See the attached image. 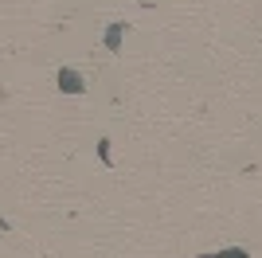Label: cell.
Segmentation results:
<instances>
[{
    "label": "cell",
    "instance_id": "1",
    "mask_svg": "<svg viewBox=\"0 0 262 258\" xmlns=\"http://www.w3.org/2000/svg\"><path fill=\"white\" fill-rule=\"evenodd\" d=\"M55 86H59V94H82V90H86V78L78 75L75 67H59Z\"/></svg>",
    "mask_w": 262,
    "mask_h": 258
},
{
    "label": "cell",
    "instance_id": "2",
    "mask_svg": "<svg viewBox=\"0 0 262 258\" xmlns=\"http://www.w3.org/2000/svg\"><path fill=\"white\" fill-rule=\"evenodd\" d=\"M125 32H129V24H125V20L106 24V32H102V43H106V51L118 55V51H121V39H125Z\"/></svg>",
    "mask_w": 262,
    "mask_h": 258
},
{
    "label": "cell",
    "instance_id": "3",
    "mask_svg": "<svg viewBox=\"0 0 262 258\" xmlns=\"http://www.w3.org/2000/svg\"><path fill=\"white\" fill-rule=\"evenodd\" d=\"M98 161L106 164V168L114 164V145H110V137H98Z\"/></svg>",
    "mask_w": 262,
    "mask_h": 258
},
{
    "label": "cell",
    "instance_id": "4",
    "mask_svg": "<svg viewBox=\"0 0 262 258\" xmlns=\"http://www.w3.org/2000/svg\"><path fill=\"white\" fill-rule=\"evenodd\" d=\"M200 258H223V250H219V254H200Z\"/></svg>",
    "mask_w": 262,
    "mask_h": 258
}]
</instances>
